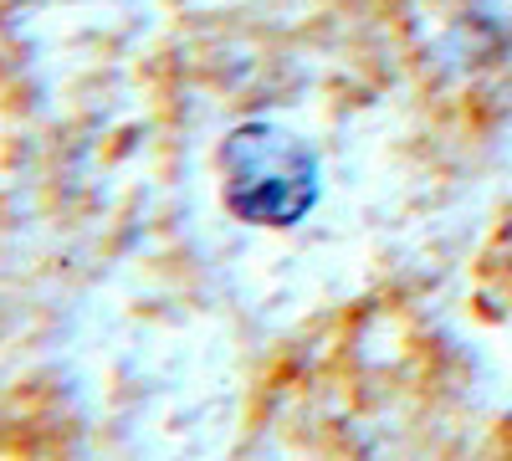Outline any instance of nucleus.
<instances>
[{
	"label": "nucleus",
	"mask_w": 512,
	"mask_h": 461,
	"mask_svg": "<svg viewBox=\"0 0 512 461\" xmlns=\"http://www.w3.org/2000/svg\"><path fill=\"white\" fill-rule=\"evenodd\" d=\"M221 195L246 226H297L318 200V159L272 123H241L221 144Z\"/></svg>",
	"instance_id": "f257e3e1"
},
{
	"label": "nucleus",
	"mask_w": 512,
	"mask_h": 461,
	"mask_svg": "<svg viewBox=\"0 0 512 461\" xmlns=\"http://www.w3.org/2000/svg\"><path fill=\"white\" fill-rule=\"evenodd\" d=\"M482 287L487 292H502V298L512 303V226L487 246V257H482Z\"/></svg>",
	"instance_id": "f03ea898"
}]
</instances>
